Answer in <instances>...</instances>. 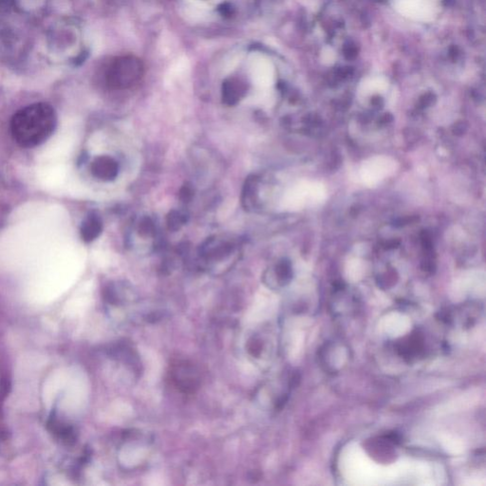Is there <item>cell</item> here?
<instances>
[{
    "instance_id": "obj_1",
    "label": "cell",
    "mask_w": 486,
    "mask_h": 486,
    "mask_svg": "<svg viewBox=\"0 0 486 486\" xmlns=\"http://www.w3.org/2000/svg\"><path fill=\"white\" fill-rule=\"evenodd\" d=\"M57 125L54 108L44 103L34 104L22 108L11 121L14 140L20 146L33 148L46 142Z\"/></svg>"
},
{
    "instance_id": "obj_2",
    "label": "cell",
    "mask_w": 486,
    "mask_h": 486,
    "mask_svg": "<svg viewBox=\"0 0 486 486\" xmlns=\"http://www.w3.org/2000/svg\"><path fill=\"white\" fill-rule=\"evenodd\" d=\"M92 175L100 180L109 181L115 180L119 173L117 162L108 156L97 157L91 164Z\"/></svg>"
},
{
    "instance_id": "obj_3",
    "label": "cell",
    "mask_w": 486,
    "mask_h": 486,
    "mask_svg": "<svg viewBox=\"0 0 486 486\" xmlns=\"http://www.w3.org/2000/svg\"><path fill=\"white\" fill-rule=\"evenodd\" d=\"M173 378L176 385L180 388H183L184 391H188L196 387L197 377L195 375L194 369L186 366V364L179 365L173 371Z\"/></svg>"
},
{
    "instance_id": "obj_4",
    "label": "cell",
    "mask_w": 486,
    "mask_h": 486,
    "mask_svg": "<svg viewBox=\"0 0 486 486\" xmlns=\"http://www.w3.org/2000/svg\"><path fill=\"white\" fill-rule=\"evenodd\" d=\"M103 230V223L99 216L92 214L88 216L81 226V236L84 241L91 242L96 239Z\"/></svg>"
},
{
    "instance_id": "obj_5",
    "label": "cell",
    "mask_w": 486,
    "mask_h": 486,
    "mask_svg": "<svg viewBox=\"0 0 486 486\" xmlns=\"http://www.w3.org/2000/svg\"><path fill=\"white\" fill-rule=\"evenodd\" d=\"M233 247L231 244L224 241H219L216 239L208 240L202 248V256L207 260H217L222 259L226 255L232 251Z\"/></svg>"
},
{
    "instance_id": "obj_6",
    "label": "cell",
    "mask_w": 486,
    "mask_h": 486,
    "mask_svg": "<svg viewBox=\"0 0 486 486\" xmlns=\"http://www.w3.org/2000/svg\"><path fill=\"white\" fill-rule=\"evenodd\" d=\"M258 197V179L249 177L243 186L241 202L245 209H251L257 201Z\"/></svg>"
},
{
    "instance_id": "obj_7",
    "label": "cell",
    "mask_w": 486,
    "mask_h": 486,
    "mask_svg": "<svg viewBox=\"0 0 486 486\" xmlns=\"http://www.w3.org/2000/svg\"><path fill=\"white\" fill-rule=\"evenodd\" d=\"M167 226L171 231H178L187 222V216L182 212L173 210L167 216Z\"/></svg>"
},
{
    "instance_id": "obj_8",
    "label": "cell",
    "mask_w": 486,
    "mask_h": 486,
    "mask_svg": "<svg viewBox=\"0 0 486 486\" xmlns=\"http://www.w3.org/2000/svg\"><path fill=\"white\" fill-rule=\"evenodd\" d=\"M276 275L280 284L284 285L292 279V268L289 261H280L276 268Z\"/></svg>"
},
{
    "instance_id": "obj_9",
    "label": "cell",
    "mask_w": 486,
    "mask_h": 486,
    "mask_svg": "<svg viewBox=\"0 0 486 486\" xmlns=\"http://www.w3.org/2000/svg\"><path fill=\"white\" fill-rule=\"evenodd\" d=\"M140 234L144 236H150L155 234V225L150 217H144L139 225Z\"/></svg>"
},
{
    "instance_id": "obj_10",
    "label": "cell",
    "mask_w": 486,
    "mask_h": 486,
    "mask_svg": "<svg viewBox=\"0 0 486 486\" xmlns=\"http://www.w3.org/2000/svg\"><path fill=\"white\" fill-rule=\"evenodd\" d=\"M194 196V189L193 187L190 185L189 183H186L184 184L180 190V198L184 201V202H188L189 200L192 199Z\"/></svg>"
},
{
    "instance_id": "obj_11",
    "label": "cell",
    "mask_w": 486,
    "mask_h": 486,
    "mask_svg": "<svg viewBox=\"0 0 486 486\" xmlns=\"http://www.w3.org/2000/svg\"><path fill=\"white\" fill-rule=\"evenodd\" d=\"M433 101H434V96L432 94H426L421 100V103L423 104V107H427L432 104Z\"/></svg>"
}]
</instances>
